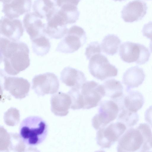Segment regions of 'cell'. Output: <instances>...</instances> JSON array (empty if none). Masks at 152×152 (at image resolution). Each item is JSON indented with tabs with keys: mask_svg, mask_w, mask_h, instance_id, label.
<instances>
[{
	"mask_svg": "<svg viewBox=\"0 0 152 152\" xmlns=\"http://www.w3.org/2000/svg\"><path fill=\"white\" fill-rule=\"evenodd\" d=\"M126 129V126L120 122L100 128L96 133L97 144L102 148H110L118 140Z\"/></svg>",
	"mask_w": 152,
	"mask_h": 152,
	"instance_id": "ba28073f",
	"label": "cell"
},
{
	"mask_svg": "<svg viewBox=\"0 0 152 152\" xmlns=\"http://www.w3.org/2000/svg\"><path fill=\"white\" fill-rule=\"evenodd\" d=\"M26 145L20 135L16 133H10L7 151H24L26 150Z\"/></svg>",
	"mask_w": 152,
	"mask_h": 152,
	"instance_id": "4316f807",
	"label": "cell"
},
{
	"mask_svg": "<svg viewBox=\"0 0 152 152\" xmlns=\"http://www.w3.org/2000/svg\"><path fill=\"white\" fill-rule=\"evenodd\" d=\"M124 98L122 107L134 112H137L142 107L144 99L142 94L137 91H129Z\"/></svg>",
	"mask_w": 152,
	"mask_h": 152,
	"instance_id": "44dd1931",
	"label": "cell"
},
{
	"mask_svg": "<svg viewBox=\"0 0 152 152\" xmlns=\"http://www.w3.org/2000/svg\"><path fill=\"white\" fill-rule=\"evenodd\" d=\"M59 87L57 76L47 72L35 76L32 80V88L39 96L53 94L57 92Z\"/></svg>",
	"mask_w": 152,
	"mask_h": 152,
	"instance_id": "9c48e42d",
	"label": "cell"
},
{
	"mask_svg": "<svg viewBox=\"0 0 152 152\" xmlns=\"http://www.w3.org/2000/svg\"><path fill=\"white\" fill-rule=\"evenodd\" d=\"M31 41L33 52L37 55L43 56L49 52L51 45L46 35L41 36Z\"/></svg>",
	"mask_w": 152,
	"mask_h": 152,
	"instance_id": "cb8c5ba5",
	"label": "cell"
},
{
	"mask_svg": "<svg viewBox=\"0 0 152 152\" xmlns=\"http://www.w3.org/2000/svg\"><path fill=\"white\" fill-rule=\"evenodd\" d=\"M50 103L52 112L56 116H64L68 113L72 101L68 94L58 92L52 96Z\"/></svg>",
	"mask_w": 152,
	"mask_h": 152,
	"instance_id": "e0dca14e",
	"label": "cell"
},
{
	"mask_svg": "<svg viewBox=\"0 0 152 152\" xmlns=\"http://www.w3.org/2000/svg\"><path fill=\"white\" fill-rule=\"evenodd\" d=\"M80 0H57V3L58 7L70 5H74L77 6Z\"/></svg>",
	"mask_w": 152,
	"mask_h": 152,
	"instance_id": "4dcf8cb0",
	"label": "cell"
},
{
	"mask_svg": "<svg viewBox=\"0 0 152 152\" xmlns=\"http://www.w3.org/2000/svg\"><path fill=\"white\" fill-rule=\"evenodd\" d=\"M60 79L66 86L80 89L86 78L82 71L70 66L65 67L61 73Z\"/></svg>",
	"mask_w": 152,
	"mask_h": 152,
	"instance_id": "ac0fdd59",
	"label": "cell"
},
{
	"mask_svg": "<svg viewBox=\"0 0 152 152\" xmlns=\"http://www.w3.org/2000/svg\"><path fill=\"white\" fill-rule=\"evenodd\" d=\"M121 42V41L117 35L108 34L102 40L101 48L104 53L113 56L117 53Z\"/></svg>",
	"mask_w": 152,
	"mask_h": 152,
	"instance_id": "7402d4cb",
	"label": "cell"
},
{
	"mask_svg": "<svg viewBox=\"0 0 152 152\" xmlns=\"http://www.w3.org/2000/svg\"><path fill=\"white\" fill-rule=\"evenodd\" d=\"M4 119L7 125L11 126H15L20 121L19 111L15 108L11 107L4 113Z\"/></svg>",
	"mask_w": 152,
	"mask_h": 152,
	"instance_id": "83f0119b",
	"label": "cell"
},
{
	"mask_svg": "<svg viewBox=\"0 0 152 152\" xmlns=\"http://www.w3.org/2000/svg\"><path fill=\"white\" fill-rule=\"evenodd\" d=\"M114 0L115 1H118L121 2V1H126L127 0Z\"/></svg>",
	"mask_w": 152,
	"mask_h": 152,
	"instance_id": "d590c367",
	"label": "cell"
},
{
	"mask_svg": "<svg viewBox=\"0 0 152 152\" xmlns=\"http://www.w3.org/2000/svg\"><path fill=\"white\" fill-rule=\"evenodd\" d=\"M145 77L143 69L136 66L128 69L124 73L122 82L126 86L128 92L132 88H137L143 83Z\"/></svg>",
	"mask_w": 152,
	"mask_h": 152,
	"instance_id": "d6986e66",
	"label": "cell"
},
{
	"mask_svg": "<svg viewBox=\"0 0 152 152\" xmlns=\"http://www.w3.org/2000/svg\"><path fill=\"white\" fill-rule=\"evenodd\" d=\"M29 53L26 43L1 37V61H3L4 70L8 75H16L29 66Z\"/></svg>",
	"mask_w": 152,
	"mask_h": 152,
	"instance_id": "6da1fadb",
	"label": "cell"
},
{
	"mask_svg": "<svg viewBox=\"0 0 152 152\" xmlns=\"http://www.w3.org/2000/svg\"><path fill=\"white\" fill-rule=\"evenodd\" d=\"M145 140L139 129L131 127L118 140V152H142Z\"/></svg>",
	"mask_w": 152,
	"mask_h": 152,
	"instance_id": "52a82bcc",
	"label": "cell"
},
{
	"mask_svg": "<svg viewBox=\"0 0 152 152\" xmlns=\"http://www.w3.org/2000/svg\"><path fill=\"white\" fill-rule=\"evenodd\" d=\"M105 96L113 99H116L123 95V88L121 82L115 79L106 80L102 84Z\"/></svg>",
	"mask_w": 152,
	"mask_h": 152,
	"instance_id": "603a6c76",
	"label": "cell"
},
{
	"mask_svg": "<svg viewBox=\"0 0 152 152\" xmlns=\"http://www.w3.org/2000/svg\"><path fill=\"white\" fill-rule=\"evenodd\" d=\"M42 19L34 12L27 13L24 16L23 20V27L31 40L46 35V23H43Z\"/></svg>",
	"mask_w": 152,
	"mask_h": 152,
	"instance_id": "9a60e30c",
	"label": "cell"
},
{
	"mask_svg": "<svg viewBox=\"0 0 152 152\" xmlns=\"http://www.w3.org/2000/svg\"><path fill=\"white\" fill-rule=\"evenodd\" d=\"M145 121L152 127V105L150 106L145 111Z\"/></svg>",
	"mask_w": 152,
	"mask_h": 152,
	"instance_id": "1f68e13d",
	"label": "cell"
},
{
	"mask_svg": "<svg viewBox=\"0 0 152 152\" xmlns=\"http://www.w3.org/2000/svg\"><path fill=\"white\" fill-rule=\"evenodd\" d=\"M0 34L10 40L17 41L23 35L24 29L21 21L6 16L0 19Z\"/></svg>",
	"mask_w": 152,
	"mask_h": 152,
	"instance_id": "4fadbf2b",
	"label": "cell"
},
{
	"mask_svg": "<svg viewBox=\"0 0 152 152\" xmlns=\"http://www.w3.org/2000/svg\"><path fill=\"white\" fill-rule=\"evenodd\" d=\"M11 0H1V1L3 3L8 2Z\"/></svg>",
	"mask_w": 152,
	"mask_h": 152,
	"instance_id": "e575fe53",
	"label": "cell"
},
{
	"mask_svg": "<svg viewBox=\"0 0 152 152\" xmlns=\"http://www.w3.org/2000/svg\"><path fill=\"white\" fill-rule=\"evenodd\" d=\"M119 109L117 104L112 100H106L101 104L99 111L93 118V127L96 130L106 126L117 117Z\"/></svg>",
	"mask_w": 152,
	"mask_h": 152,
	"instance_id": "30bf717a",
	"label": "cell"
},
{
	"mask_svg": "<svg viewBox=\"0 0 152 152\" xmlns=\"http://www.w3.org/2000/svg\"><path fill=\"white\" fill-rule=\"evenodd\" d=\"M59 11L67 24L75 23L78 20L80 15L77 6L74 5L62 7L59 8Z\"/></svg>",
	"mask_w": 152,
	"mask_h": 152,
	"instance_id": "d4e9b609",
	"label": "cell"
},
{
	"mask_svg": "<svg viewBox=\"0 0 152 152\" xmlns=\"http://www.w3.org/2000/svg\"><path fill=\"white\" fill-rule=\"evenodd\" d=\"M2 87L16 99L25 97L29 92L30 84L26 79L22 77L5 76L2 74Z\"/></svg>",
	"mask_w": 152,
	"mask_h": 152,
	"instance_id": "8fae6325",
	"label": "cell"
},
{
	"mask_svg": "<svg viewBox=\"0 0 152 152\" xmlns=\"http://www.w3.org/2000/svg\"><path fill=\"white\" fill-rule=\"evenodd\" d=\"M105 96L102 85L94 81L86 82L81 88L75 91L72 97L75 110L90 109L97 106Z\"/></svg>",
	"mask_w": 152,
	"mask_h": 152,
	"instance_id": "7a4b0ae2",
	"label": "cell"
},
{
	"mask_svg": "<svg viewBox=\"0 0 152 152\" xmlns=\"http://www.w3.org/2000/svg\"><path fill=\"white\" fill-rule=\"evenodd\" d=\"M62 39L58 43L56 51L60 53H72L77 50L86 42L85 31L81 27L74 25L68 29Z\"/></svg>",
	"mask_w": 152,
	"mask_h": 152,
	"instance_id": "277c9868",
	"label": "cell"
},
{
	"mask_svg": "<svg viewBox=\"0 0 152 152\" xmlns=\"http://www.w3.org/2000/svg\"><path fill=\"white\" fill-rule=\"evenodd\" d=\"M142 32L144 36L152 41V21H150L144 25Z\"/></svg>",
	"mask_w": 152,
	"mask_h": 152,
	"instance_id": "f546056e",
	"label": "cell"
},
{
	"mask_svg": "<svg viewBox=\"0 0 152 152\" xmlns=\"http://www.w3.org/2000/svg\"><path fill=\"white\" fill-rule=\"evenodd\" d=\"M34 12L42 19H49L59 9L57 0H35L32 6Z\"/></svg>",
	"mask_w": 152,
	"mask_h": 152,
	"instance_id": "ffe728a7",
	"label": "cell"
},
{
	"mask_svg": "<svg viewBox=\"0 0 152 152\" xmlns=\"http://www.w3.org/2000/svg\"><path fill=\"white\" fill-rule=\"evenodd\" d=\"M89 60V71L95 78L103 81L117 75V69L110 64L104 55L97 54L92 56Z\"/></svg>",
	"mask_w": 152,
	"mask_h": 152,
	"instance_id": "8992f818",
	"label": "cell"
},
{
	"mask_svg": "<svg viewBox=\"0 0 152 152\" xmlns=\"http://www.w3.org/2000/svg\"><path fill=\"white\" fill-rule=\"evenodd\" d=\"M145 149V152L152 151V133L151 134Z\"/></svg>",
	"mask_w": 152,
	"mask_h": 152,
	"instance_id": "d6a6232c",
	"label": "cell"
},
{
	"mask_svg": "<svg viewBox=\"0 0 152 152\" xmlns=\"http://www.w3.org/2000/svg\"><path fill=\"white\" fill-rule=\"evenodd\" d=\"M121 111L118 117L119 121L124 124L128 127H132L138 122L139 117L137 112L129 111L121 107Z\"/></svg>",
	"mask_w": 152,
	"mask_h": 152,
	"instance_id": "484cf974",
	"label": "cell"
},
{
	"mask_svg": "<svg viewBox=\"0 0 152 152\" xmlns=\"http://www.w3.org/2000/svg\"><path fill=\"white\" fill-rule=\"evenodd\" d=\"M46 21L45 33L50 37L58 39L66 34L67 24L59 10Z\"/></svg>",
	"mask_w": 152,
	"mask_h": 152,
	"instance_id": "5bb4252c",
	"label": "cell"
},
{
	"mask_svg": "<svg viewBox=\"0 0 152 152\" xmlns=\"http://www.w3.org/2000/svg\"><path fill=\"white\" fill-rule=\"evenodd\" d=\"M146 3L143 0H134L124 6L121 17L125 22L133 23L141 20L148 10Z\"/></svg>",
	"mask_w": 152,
	"mask_h": 152,
	"instance_id": "7c38bea8",
	"label": "cell"
},
{
	"mask_svg": "<svg viewBox=\"0 0 152 152\" xmlns=\"http://www.w3.org/2000/svg\"><path fill=\"white\" fill-rule=\"evenodd\" d=\"M32 5L31 0H11L3 3L2 12L7 17L18 18L20 15L29 12Z\"/></svg>",
	"mask_w": 152,
	"mask_h": 152,
	"instance_id": "2e32d148",
	"label": "cell"
},
{
	"mask_svg": "<svg viewBox=\"0 0 152 152\" xmlns=\"http://www.w3.org/2000/svg\"><path fill=\"white\" fill-rule=\"evenodd\" d=\"M149 47L151 52H152V41H151L149 44Z\"/></svg>",
	"mask_w": 152,
	"mask_h": 152,
	"instance_id": "836d02e7",
	"label": "cell"
},
{
	"mask_svg": "<svg viewBox=\"0 0 152 152\" xmlns=\"http://www.w3.org/2000/svg\"><path fill=\"white\" fill-rule=\"evenodd\" d=\"M101 48L99 44L97 42H91L86 48L85 55L88 59L95 55L100 53Z\"/></svg>",
	"mask_w": 152,
	"mask_h": 152,
	"instance_id": "f1b7e54d",
	"label": "cell"
},
{
	"mask_svg": "<svg viewBox=\"0 0 152 152\" xmlns=\"http://www.w3.org/2000/svg\"><path fill=\"white\" fill-rule=\"evenodd\" d=\"M48 133L46 122L41 117L30 116L24 119L19 128L20 135L25 143L31 146L41 143Z\"/></svg>",
	"mask_w": 152,
	"mask_h": 152,
	"instance_id": "3957f363",
	"label": "cell"
},
{
	"mask_svg": "<svg viewBox=\"0 0 152 152\" xmlns=\"http://www.w3.org/2000/svg\"><path fill=\"white\" fill-rule=\"evenodd\" d=\"M119 53L124 62L129 63L135 62L140 65L148 62L151 55L149 50L144 45L129 41L122 44Z\"/></svg>",
	"mask_w": 152,
	"mask_h": 152,
	"instance_id": "5b68a950",
	"label": "cell"
}]
</instances>
